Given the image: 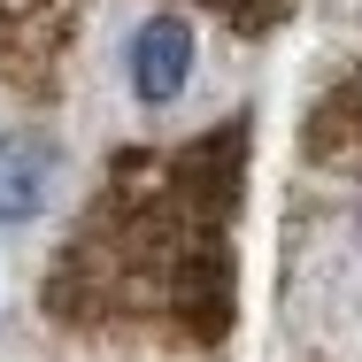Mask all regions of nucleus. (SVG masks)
Wrapping results in <instances>:
<instances>
[{"label":"nucleus","mask_w":362,"mask_h":362,"mask_svg":"<svg viewBox=\"0 0 362 362\" xmlns=\"http://www.w3.org/2000/svg\"><path fill=\"white\" fill-rule=\"evenodd\" d=\"M255 116H223L193 139L124 146L93 177L62 231L39 308L85 339H139L216 355L239 332V209H247Z\"/></svg>","instance_id":"f257e3e1"},{"label":"nucleus","mask_w":362,"mask_h":362,"mask_svg":"<svg viewBox=\"0 0 362 362\" xmlns=\"http://www.w3.org/2000/svg\"><path fill=\"white\" fill-rule=\"evenodd\" d=\"M170 8H185V16H216L231 39H247V47H255V39H278L308 0H170Z\"/></svg>","instance_id":"423d86ee"},{"label":"nucleus","mask_w":362,"mask_h":362,"mask_svg":"<svg viewBox=\"0 0 362 362\" xmlns=\"http://www.w3.org/2000/svg\"><path fill=\"white\" fill-rule=\"evenodd\" d=\"M300 162L339 193V201H362V62L332 77L300 124Z\"/></svg>","instance_id":"7ed1b4c3"},{"label":"nucleus","mask_w":362,"mask_h":362,"mask_svg":"<svg viewBox=\"0 0 362 362\" xmlns=\"http://www.w3.org/2000/svg\"><path fill=\"white\" fill-rule=\"evenodd\" d=\"M54 162H62V146L47 139V132H31V124L0 132V231H16V223H31L47 209Z\"/></svg>","instance_id":"39448f33"},{"label":"nucleus","mask_w":362,"mask_h":362,"mask_svg":"<svg viewBox=\"0 0 362 362\" xmlns=\"http://www.w3.org/2000/svg\"><path fill=\"white\" fill-rule=\"evenodd\" d=\"M193 54H201L193 16H185V8H154L139 31H132V54H124L132 93H139L146 108H170V100L193 85Z\"/></svg>","instance_id":"20e7f679"},{"label":"nucleus","mask_w":362,"mask_h":362,"mask_svg":"<svg viewBox=\"0 0 362 362\" xmlns=\"http://www.w3.org/2000/svg\"><path fill=\"white\" fill-rule=\"evenodd\" d=\"M93 0H0V93L54 100Z\"/></svg>","instance_id":"f03ea898"}]
</instances>
